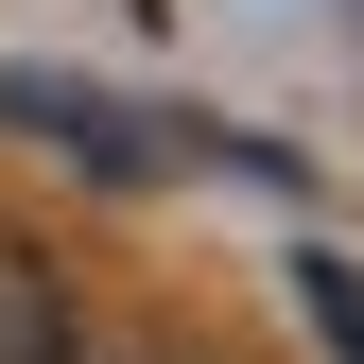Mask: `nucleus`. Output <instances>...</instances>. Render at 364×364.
Listing matches in <instances>:
<instances>
[{
	"label": "nucleus",
	"instance_id": "f257e3e1",
	"mask_svg": "<svg viewBox=\"0 0 364 364\" xmlns=\"http://www.w3.org/2000/svg\"><path fill=\"white\" fill-rule=\"evenodd\" d=\"M0 122H18V139H70L87 173H173V156H208L191 122H122V105H87V87H53V70L0 87Z\"/></svg>",
	"mask_w": 364,
	"mask_h": 364
},
{
	"label": "nucleus",
	"instance_id": "f03ea898",
	"mask_svg": "<svg viewBox=\"0 0 364 364\" xmlns=\"http://www.w3.org/2000/svg\"><path fill=\"white\" fill-rule=\"evenodd\" d=\"M0 364H87L70 347V278H53L35 225H0Z\"/></svg>",
	"mask_w": 364,
	"mask_h": 364
},
{
	"label": "nucleus",
	"instance_id": "7ed1b4c3",
	"mask_svg": "<svg viewBox=\"0 0 364 364\" xmlns=\"http://www.w3.org/2000/svg\"><path fill=\"white\" fill-rule=\"evenodd\" d=\"M295 312H312L330 364H364V260H312V243H295Z\"/></svg>",
	"mask_w": 364,
	"mask_h": 364
}]
</instances>
